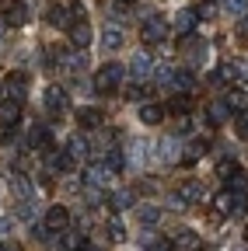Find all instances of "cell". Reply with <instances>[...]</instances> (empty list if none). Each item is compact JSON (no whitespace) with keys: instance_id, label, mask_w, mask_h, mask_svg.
<instances>
[{"instance_id":"cell-1","label":"cell","mask_w":248,"mask_h":251,"mask_svg":"<svg viewBox=\"0 0 248 251\" xmlns=\"http://www.w3.org/2000/svg\"><path fill=\"white\" fill-rule=\"evenodd\" d=\"M122 77H126V67H122V63H105V67L95 74V91L109 94V91L122 87Z\"/></svg>"},{"instance_id":"cell-2","label":"cell","mask_w":248,"mask_h":251,"mask_svg":"<svg viewBox=\"0 0 248 251\" xmlns=\"http://www.w3.org/2000/svg\"><path fill=\"white\" fill-rule=\"evenodd\" d=\"M140 35H143V42H147V46H161V42L171 35V25H168L165 18L154 14L150 21H143V31H140Z\"/></svg>"},{"instance_id":"cell-3","label":"cell","mask_w":248,"mask_h":251,"mask_svg":"<svg viewBox=\"0 0 248 251\" xmlns=\"http://www.w3.org/2000/svg\"><path fill=\"white\" fill-rule=\"evenodd\" d=\"M130 74H133L137 80H150L154 74H158V63H154V56H150L147 49H140V52L130 59Z\"/></svg>"},{"instance_id":"cell-4","label":"cell","mask_w":248,"mask_h":251,"mask_svg":"<svg viewBox=\"0 0 248 251\" xmlns=\"http://www.w3.org/2000/svg\"><path fill=\"white\" fill-rule=\"evenodd\" d=\"M67 108H70L67 94L59 91V87H49V91H46V112H49L53 119H59V115H67Z\"/></svg>"},{"instance_id":"cell-5","label":"cell","mask_w":248,"mask_h":251,"mask_svg":"<svg viewBox=\"0 0 248 251\" xmlns=\"http://www.w3.org/2000/svg\"><path fill=\"white\" fill-rule=\"evenodd\" d=\"M4 91H7V98L14 105H21L25 101V91H28V74H11L7 84H4Z\"/></svg>"},{"instance_id":"cell-6","label":"cell","mask_w":248,"mask_h":251,"mask_svg":"<svg viewBox=\"0 0 248 251\" xmlns=\"http://www.w3.org/2000/svg\"><path fill=\"white\" fill-rule=\"evenodd\" d=\"M112 175H115V171H112L109 164H87V171H84V178H87V185H91V188L109 185V181H112Z\"/></svg>"},{"instance_id":"cell-7","label":"cell","mask_w":248,"mask_h":251,"mask_svg":"<svg viewBox=\"0 0 248 251\" xmlns=\"http://www.w3.org/2000/svg\"><path fill=\"white\" fill-rule=\"evenodd\" d=\"M217 175H220L231 188H241V185H245V171H241L234 161H220V164H217Z\"/></svg>"},{"instance_id":"cell-8","label":"cell","mask_w":248,"mask_h":251,"mask_svg":"<svg viewBox=\"0 0 248 251\" xmlns=\"http://www.w3.org/2000/svg\"><path fill=\"white\" fill-rule=\"evenodd\" d=\"M178 196H182V202L189 206V202H199L203 196H206V188H203V181L199 178H185L182 181V188H178Z\"/></svg>"},{"instance_id":"cell-9","label":"cell","mask_w":248,"mask_h":251,"mask_svg":"<svg viewBox=\"0 0 248 251\" xmlns=\"http://www.w3.org/2000/svg\"><path fill=\"white\" fill-rule=\"evenodd\" d=\"M7 188H11L18 199H32V181H28V175H21V171H11Z\"/></svg>"},{"instance_id":"cell-10","label":"cell","mask_w":248,"mask_h":251,"mask_svg":"<svg viewBox=\"0 0 248 251\" xmlns=\"http://www.w3.org/2000/svg\"><path fill=\"white\" fill-rule=\"evenodd\" d=\"M67 224H70L67 206H49V213H46V227H49V230H67Z\"/></svg>"},{"instance_id":"cell-11","label":"cell","mask_w":248,"mask_h":251,"mask_svg":"<svg viewBox=\"0 0 248 251\" xmlns=\"http://www.w3.org/2000/svg\"><path fill=\"white\" fill-rule=\"evenodd\" d=\"M122 46V28L115 25V21H109L105 28H102V49H109V52H115Z\"/></svg>"},{"instance_id":"cell-12","label":"cell","mask_w":248,"mask_h":251,"mask_svg":"<svg viewBox=\"0 0 248 251\" xmlns=\"http://www.w3.org/2000/svg\"><path fill=\"white\" fill-rule=\"evenodd\" d=\"M158 157H161L165 164L182 161V153H178V140H175V136H161V143H158Z\"/></svg>"},{"instance_id":"cell-13","label":"cell","mask_w":248,"mask_h":251,"mask_svg":"<svg viewBox=\"0 0 248 251\" xmlns=\"http://www.w3.org/2000/svg\"><path fill=\"white\" fill-rule=\"evenodd\" d=\"M4 21L7 25H25L28 21V7L21 4V0H11V4H4Z\"/></svg>"},{"instance_id":"cell-14","label":"cell","mask_w":248,"mask_h":251,"mask_svg":"<svg viewBox=\"0 0 248 251\" xmlns=\"http://www.w3.org/2000/svg\"><path fill=\"white\" fill-rule=\"evenodd\" d=\"M32 147H35V150H42L46 157L56 150V147H53V133L46 129V126H35V129H32Z\"/></svg>"},{"instance_id":"cell-15","label":"cell","mask_w":248,"mask_h":251,"mask_svg":"<svg viewBox=\"0 0 248 251\" xmlns=\"http://www.w3.org/2000/svg\"><path fill=\"white\" fill-rule=\"evenodd\" d=\"M171 87H175V94H189V91L196 87V77H193L189 70H175V74H171Z\"/></svg>"},{"instance_id":"cell-16","label":"cell","mask_w":248,"mask_h":251,"mask_svg":"<svg viewBox=\"0 0 248 251\" xmlns=\"http://www.w3.org/2000/svg\"><path fill=\"white\" fill-rule=\"evenodd\" d=\"M196 11L189 7V11H178V18H175V28H178V35H185V39H189L193 35V28H196Z\"/></svg>"},{"instance_id":"cell-17","label":"cell","mask_w":248,"mask_h":251,"mask_svg":"<svg viewBox=\"0 0 248 251\" xmlns=\"http://www.w3.org/2000/svg\"><path fill=\"white\" fill-rule=\"evenodd\" d=\"M49 21H53L56 28H63V31H70V28H74V14H70L67 7H59V4H56V7H49Z\"/></svg>"},{"instance_id":"cell-18","label":"cell","mask_w":248,"mask_h":251,"mask_svg":"<svg viewBox=\"0 0 248 251\" xmlns=\"http://www.w3.org/2000/svg\"><path fill=\"white\" fill-rule=\"evenodd\" d=\"M140 122H147V126H158V122H165V105H140Z\"/></svg>"},{"instance_id":"cell-19","label":"cell","mask_w":248,"mask_h":251,"mask_svg":"<svg viewBox=\"0 0 248 251\" xmlns=\"http://www.w3.org/2000/svg\"><path fill=\"white\" fill-rule=\"evenodd\" d=\"M67 153L74 157V161H84V157H87V140H84L81 133L67 136Z\"/></svg>"},{"instance_id":"cell-20","label":"cell","mask_w":248,"mask_h":251,"mask_svg":"<svg viewBox=\"0 0 248 251\" xmlns=\"http://www.w3.org/2000/svg\"><path fill=\"white\" fill-rule=\"evenodd\" d=\"M67 35H70V42H74L77 49H84V46L91 42V28H87L84 21H74V28L67 31Z\"/></svg>"},{"instance_id":"cell-21","label":"cell","mask_w":248,"mask_h":251,"mask_svg":"<svg viewBox=\"0 0 248 251\" xmlns=\"http://www.w3.org/2000/svg\"><path fill=\"white\" fill-rule=\"evenodd\" d=\"M112 171H122V168H130V153L122 150V147H109V161H105Z\"/></svg>"},{"instance_id":"cell-22","label":"cell","mask_w":248,"mask_h":251,"mask_svg":"<svg viewBox=\"0 0 248 251\" xmlns=\"http://www.w3.org/2000/svg\"><path fill=\"white\" fill-rule=\"evenodd\" d=\"M206 115H210V122H213V126H220V122H227V119H231V108H227V101H210Z\"/></svg>"},{"instance_id":"cell-23","label":"cell","mask_w":248,"mask_h":251,"mask_svg":"<svg viewBox=\"0 0 248 251\" xmlns=\"http://www.w3.org/2000/svg\"><path fill=\"white\" fill-rule=\"evenodd\" d=\"M49 164H53L56 171H63V175H67V171H70L77 161H74V157H70L67 150H53V153H49Z\"/></svg>"},{"instance_id":"cell-24","label":"cell","mask_w":248,"mask_h":251,"mask_svg":"<svg viewBox=\"0 0 248 251\" xmlns=\"http://www.w3.org/2000/svg\"><path fill=\"white\" fill-rule=\"evenodd\" d=\"M213 209L220 213V216H234V192H231V188H227V192H220V196L213 199Z\"/></svg>"},{"instance_id":"cell-25","label":"cell","mask_w":248,"mask_h":251,"mask_svg":"<svg viewBox=\"0 0 248 251\" xmlns=\"http://www.w3.org/2000/svg\"><path fill=\"white\" fill-rule=\"evenodd\" d=\"M77 122L84 126V129H98V126H102V112H95V108H77Z\"/></svg>"},{"instance_id":"cell-26","label":"cell","mask_w":248,"mask_h":251,"mask_svg":"<svg viewBox=\"0 0 248 251\" xmlns=\"http://www.w3.org/2000/svg\"><path fill=\"white\" fill-rule=\"evenodd\" d=\"M133 199H137V196L130 192V188H119V192H112V209H115V213L130 209V206H133Z\"/></svg>"},{"instance_id":"cell-27","label":"cell","mask_w":248,"mask_h":251,"mask_svg":"<svg viewBox=\"0 0 248 251\" xmlns=\"http://www.w3.org/2000/svg\"><path fill=\"white\" fill-rule=\"evenodd\" d=\"M147 157H150V147L143 140H133V150H130V164H147Z\"/></svg>"},{"instance_id":"cell-28","label":"cell","mask_w":248,"mask_h":251,"mask_svg":"<svg viewBox=\"0 0 248 251\" xmlns=\"http://www.w3.org/2000/svg\"><path fill=\"white\" fill-rule=\"evenodd\" d=\"M137 216H140V224H143V227H154V224L161 220V209H158V206H140Z\"/></svg>"},{"instance_id":"cell-29","label":"cell","mask_w":248,"mask_h":251,"mask_svg":"<svg viewBox=\"0 0 248 251\" xmlns=\"http://www.w3.org/2000/svg\"><path fill=\"white\" fill-rule=\"evenodd\" d=\"M63 67H70L74 74H81V70L87 67V56H84V49H77V52H70V56H63Z\"/></svg>"},{"instance_id":"cell-30","label":"cell","mask_w":248,"mask_h":251,"mask_svg":"<svg viewBox=\"0 0 248 251\" xmlns=\"http://www.w3.org/2000/svg\"><path fill=\"white\" fill-rule=\"evenodd\" d=\"M0 122H4L7 129H14V126H18V105H14V101L0 105Z\"/></svg>"},{"instance_id":"cell-31","label":"cell","mask_w":248,"mask_h":251,"mask_svg":"<svg viewBox=\"0 0 248 251\" xmlns=\"http://www.w3.org/2000/svg\"><path fill=\"white\" fill-rule=\"evenodd\" d=\"M220 7L227 14H234V18H245L248 14V0H220Z\"/></svg>"},{"instance_id":"cell-32","label":"cell","mask_w":248,"mask_h":251,"mask_svg":"<svg viewBox=\"0 0 248 251\" xmlns=\"http://www.w3.org/2000/svg\"><path fill=\"white\" fill-rule=\"evenodd\" d=\"M14 216H18V220H32V216H35V202H32V199H18V202H14Z\"/></svg>"},{"instance_id":"cell-33","label":"cell","mask_w":248,"mask_h":251,"mask_svg":"<svg viewBox=\"0 0 248 251\" xmlns=\"http://www.w3.org/2000/svg\"><path fill=\"white\" fill-rule=\"evenodd\" d=\"M227 108H231V112H245V108H248V94H245V91H231V94H227Z\"/></svg>"},{"instance_id":"cell-34","label":"cell","mask_w":248,"mask_h":251,"mask_svg":"<svg viewBox=\"0 0 248 251\" xmlns=\"http://www.w3.org/2000/svg\"><path fill=\"white\" fill-rule=\"evenodd\" d=\"M175 241H178L182 248H189V251H196V248H199V234H196V230H178V237H175Z\"/></svg>"},{"instance_id":"cell-35","label":"cell","mask_w":248,"mask_h":251,"mask_svg":"<svg viewBox=\"0 0 248 251\" xmlns=\"http://www.w3.org/2000/svg\"><path fill=\"white\" fill-rule=\"evenodd\" d=\"M105 230H109V237H112V241H126V227H122V220H119V216H112V220H109V227H105Z\"/></svg>"},{"instance_id":"cell-36","label":"cell","mask_w":248,"mask_h":251,"mask_svg":"<svg viewBox=\"0 0 248 251\" xmlns=\"http://www.w3.org/2000/svg\"><path fill=\"white\" fill-rule=\"evenodd\" d=\"M203 59H206V46H203V42H189V63H193V67H199Z\"/></svg>"},{"instance_id":"cell-37","label":"cell","mask_w":248,"mask_h":251,"mask_svg":"<svg viewBox=\"0 0 248 251\" xmlns=\"http://www.w3.org/2000/svg\"><path fill=\"white\" fill-rule=\"evenodd\" d=\"M143 248H147V251H171V244H168V241L154 237V234H147V237H143Z\"/></svg>"},{"instance_id":"cell-38","label":"cell","mask_w":248,"mask_h":251,"mask_svg":"<svg viewBox=\"0 0 248 251\" xmlns=\"http://www.w3.org/2000/svg\"><path fill=\"white\" fill-rule=\"evenodd\" d=\"M199 157H203V143H189L185 153H182V164H193V161H199Z\"/></svg>"},{"instance_id":"cell-39","label":"cell","mask_w":248,"mask_h":251,"mask_svg":"<svg viewBox=\"0 0 248 251\" xmlns=\"http://www.w3.org/2000/svg\"><path fill=\"white\" fill-rule=\"evenodd\" d=\"M171 112H175V115H185V112H189V94H175V98H171Z\"/></svg>"},{"instance_id":"cell-40","label":"cell","mask_w":248,"mask_h":251,"mask_svg":"<svg viewBox=\"0 0 248 251\" xmlns=\"http://www.w3.org/2000/svg\"><path fill=\"white\" fill-rule=\"evenodd\" d=\"M231 67H234V77H238V80H245V84H248V59H245V56H241V59H234V63H231Z\"/></svg>"},{"instance_id":"cell-41","label":"cell","mask_w":248,"mask_h":251,"mask_svg":"<svg viewBox=\"0 0 248 251\" xmlns=\"http://www.w3.org/2000/svg\"><path fill=\"white\" fill-rule=\"evenodd\" d=\"M32 234H35L39 241H49V234H53V230H49L46 224H35V227H32Z\"/></svg>"},{"instance_id":"cell-42","label":"cell","mask_w":248,"mask_h":251,"mask_svg":"<svg viewBox=\"0 0 248 251\" xmlns=\"http://www.w3.org/2000/svg\"><path fill=\"white\" fill-rule=\"evenodd\" d=\"M234 129H238V136H248V115L245 119H234Z\"/></svg>"},{"instance_id":"cell-43","label":"cell","mask_w":248,"mask_h":251,"mask_svg":"<svg viewBox=\"0 0 248 251\" xmlns=\"http://www.w3.org/2000/svg\"><path fill=\"white\" fill-rule=\"evenodd\" d=\"M175 129H178V133H189V129H193V126H189V119H185V115H182V119H178V126H175Z\"/></svg>"},{"instance_id":"cell-44","label":"cell","mask_w":248,"mask_h":251,"mask_svg":"<svg viewBox=\"0 0 248 251\" xmlns=\"http://www.w3.org/2000/svg\"><path fill=\"white\" fill-rule=\"evenodd\" d=\"M7 230H11V220H0V237H4Z\"/></svg>"},{"instance_id":"cell-45","label":"cell","mask_w":248,"mask_h":251,"mask_svg":"<svg viewBox=\"0 0 248 251\" xmlns=\"http://www.w3.org/2000/svg\"><path fill=\"white\" fill-rule=\"evenodd\" d=\"M241 35H248V14L241 18Z\"/></svg>"},{"instance_id":"cell-46","label":"cell","mask_w":248,"mask_h":251,"mask_svg":"<svg viewBox=\"0 0 248 251\" xmlns=\"http://www.w3.org/2000/svg\"><path fill=\"white\" fill-rule=\"evenodd\" d=\"M4 251H21V244H4Z\"/></svg>"},{"instance_id":"cell-47","label":"cell","mask_w":248,"mask_h":251,"mask_svg":"<svg viewBox=\"0 0 248 251\" xmlns=\"http://www.w3.org/2000/svg\"><path fill=\"white\" fill-rule=\"evenodd\" d=\"M0 39H4V21H0Z\"/></svg>"},{"instance_id":"cell-48","label":"cell","mask_w":248,"mask_h":251,"mask_svg":"<svg viewBox=\"0 0 248 251\" xmlns=\"http://www.w3.org/2000/svg\"><path fill=\"white\" fill-rule=\"evenodd\" d=\"M84 251H102V248H84Z\"/></svg>"},{"instance_id":"cell-49","label":"cell","mask_w":248,"mask_h":251,"mask_svg":"<svg viewBox=\"0 0 248 251\" xmlns=\"http://www.w3.org/2000/svg\"><path fill=\"white\" fill-rule=\"evenodd\" d=\"M0 98H4V84H0Z\"/></svg>"},{"instance_id":"cell-50","label":"cell","mask_w":248,"mask_h":251,"mask_svg":"<svg viewBox=\"0 0 248 251\" xmlns=\"http://www.w3.org/2000/svg\"><path fill=\"white\" fill-rule=\"evenodd\" d=\"M245 241H248V227H245Z\"/></svg>"},{"instance_id":"cell-51","label":"cell","mask_w":248,"mask_h":251,"mask_svg":"<svg viewBox=\"0 0 248 251\" xmlns=\"http://www.w3.org/2000/svg\"><path fill=\"white\" fill-rule=\"evenodd\" d=\"M122 4H133V0H122Z\"/></svg>"},{"instance_id":"cell-52","label":"cell","mask_w":248,"mask_h":251,"mask_svg":"<svg viewBox=\"0 0 248 251\" xmlns=\"http://www.w3.org/2000/svg\"><path fill=\"white\" fill-rule=\"evenodd\" d=\"M0 251H4V248H0Z\"/></svg>"}]
</instances>
